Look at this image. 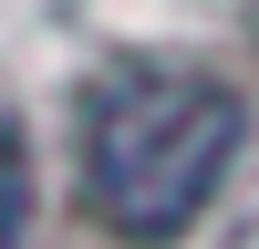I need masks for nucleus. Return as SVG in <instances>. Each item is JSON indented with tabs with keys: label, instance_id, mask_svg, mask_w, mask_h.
<instances>
[{
	"label": "nucleus",
	"instance_id": "2",
	"mask_svg": "<svg viewBox=\"0 0 259 249\" xmlns=\"http://www.w3.org/2000/svg\"><path fill=\"white\" fill-rule=\"evenodd\" d=\"M0 249H31V145L0 124Z\"/></svg>",
	"mask_w": 259,
	"mask_h": 249
},
{
	"label": "nucleus",
	"instance_id": "3",
	"mask_svg": "<svg viewBox=\"0 0 259 249\" xmlns=\"http://www.w3.org/2000/svg\"><path fill=\"white\" fill-rule=\"evenodd\" d=\"M249 21H259V0H249Z\"/></svg>",
	"mask_w": 259,
	"mask_h": 249
},
{
	"label": "nucleus",
	"instance_id": "1",
	"mask_svg": "<svg viewBox=\"0 0 259 249\" xmlns=\"http://www.w3.org/2000/svg\"><path fill=\"white\" fill-rule=\"evenodd\" d=\"M239 94L177 62H135V73H104L83 104V208H94L114 239L166 249L218 208L228 166H239Z\"/></svg>",
	"mask_w": 259,
	"mask_h": 249
}]
</instances>
